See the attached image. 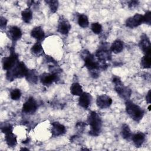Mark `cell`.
<instances>
[{
	"label": "cell",
	"mask_w": 151,
	"mask_h": 151,
	"mask_svg": "<svg viewBox=\"0 0 151 151\" xmlns=\"http://www.w3.org/2000/svg\"><path fill=\"white\" fill-rule=\"evenodd\" d=\"M126 110L128 115L134 121L139 122L144 116V110L130 100H126Z\"/></svg>",
	"instance_id": "obj_4"
},
{
	"label": "cell",
	"mask_w": 151,
	"mask_h": 151,
	"mask_svg": "<svg viewBox=\"0 0 151 151\" xmlns=\"http://www.w3.org/2000/svg\"><path fill=\"white\" fill-rule=\"evenodd\" d=\"M1 129L2 133L6 134L9 132H12L13 127L9 123H4V124H1Z\"/></svg>",
	"instance_id": "obj_31"
},
{
	"label": "cell",
	"mask_w": 151,
	"mask_h": 151,
	"mask_svg": "<svg viewBox=\"0 0 151 151\" xmlns=\"http://www.w3.org/2000/svg\"><path fill=\"white\" fill-rule=\"evenodd\" d=\"M21 150H28V149H26V148H23V149H21Z\"/></svg>",
	"instance_id": "obj_37"
},
{
	"label": "cell",
	"mask_w": 151,
	"mask_h": 151,
	"mask_svg": "<svg viewBox=\"0 0 151 151\" xmlns=\"http://www.w3.org/2000/svg\"><path fill=\"white\" fill-rule=\"evenodd\" d=\"M37 103L35 99L30 97L24 103L22 106V111L26 114H33L37 109Z\"/></svg>",
	"instance_id": "obj_8"
},
{
	"label": "cell",
	"mask_w": 151,
	"mask_h": 151,
	"mask_svg": "<svg viewBox=\"0 0 151 151\" xmlns=\"http://www.w3.org/2000/svg\"><path fill=\"white\" fill-rule=\"evenodd\" d=\"M21 17L23 21L25 23H29L32 18V13L29 8L23 10L21 12Z\"/></svg>",
	"instance_id": "obj_25"
},
{
	"label": "cell",
	"mask_w": 151,
	"mask_h": 151,
	"mask_svg": "<svg viewBox=\"0 0 151 151\" xmlns=\"http://www.w3.org/2000/svg\"><path fill=\"white\" fill-rule=\"evenodd\" d=\"M7 35L12 41H17L21 38L22 31L17 26H11L7 31Z\"/></svg>",
	"instance_id": "obj_14"
},
{
	"label": "cell",
	"mask_w": 151,
	"mask_h": 151,
	"mask_svg": "<svg viewBox=\"0 0 151 151\" xmlns=\"http://www.w3.org/2000/svg\"><path fill=\"white\" fill-rule=\"evenodd\" d=\"M78 24L82 28H87L89 25L88 17L84 14H80L78 17Z\"/></svg>",
	"instance_id": "obj_27"
},
{
	"label": "cell",
	"mask_w": 151,
	"mask_h": 151,
	"mask_svg": "<svg viewBox=\"0 0 151 151\" xmlns=\"http://www.w3.org/2000/svg\"><path fill=\"white\" fill-rule=\"evenodd\" d=\"M45 2L48 5L50 9L52 12L54 13L57 11L58 6V2L57 1H46Z\"/></svg>",
	"instance_id": "obj_29"
},
{
	"label": "cell",
	"mask_w": 151,
	"mask_h": 151,
	"mask_svg": "<svg viewBox=\"0 0 151 151\" xmlns=\"http://www.w3.org/2000/svg\"><path fill=\"white\" fill-rule=\"evenodd\" d=\"M136 5H137V1H130L129 2V4L128 5L129 7V8H133V7H135L136 6Z\"/></svg>",
	"instance_id": "obj_35"
},
{
	"label": "cell",
	"mask_w": 151,
	"mask_h": 151,
	"mask_svg": "<svg viewBox=\"0 0 151 151\" xmlns=\"http://www.w3.org/2000/svg\"><path fill=\"white\" fill-rule=\"evenodd\" d=\"M140 65L142 68H149L151 66V55H145L141 59Z\"/></svg>",
	"instance_id": "obj_26"
},
{
	"label": "cell",
	"mask_w": 151,
	"mask_h": 151,
	"mask_svg": "<svg viewBox=\"0 0 151 151\" xmlns=\"http://www.w3.org/2000/svg\"><path fill=\"white\" fill-rule=\"evenodd\" d=\"M87 122L90 126L89 134L93 136H99L102 127V121L99 114L94 111H90L87 118Z\"/></svg>",
	"instance_id": "obj_2"
},
{
	"label": "cell",
	"mask_w": 151,
	"mask_h": 151,
	"mask_svg": "<svg viewBox=\"0 0 151 151\" xmlns=\"http://www.w3.org/2000/svg\"><path fill=\"white\" fill-rule=\"evenodd\" d=\"M131 139L132 140L136 147H139L143 145L145 140V135L142 132H136L133 134H132Z\"/></svg>",
	"instance_id": "obj_18"
},
{
	"label": "cell",
	"mask_w": 151,
	"mask_h": 151,
	"mask_svg": "<svg viewBox=\"0 0 151 151\" xmlns=\"http://www.w3.org/2000/svg\"><path fill=\"white\" fill-rule=\"evenodd\" d=\"M142 23H144L143 16L140 14H136L134 16L129 17L126 21V27L130 28H136Z\"/></svg>",
	"instance_id": "obj_9"
},
{
	"label": "cell",
	"mask_w": 151,
	"mask_h": 151,
	"mask_svg": "<svg viewBox=\"0 0 151 151\" xmlns=\"http://www.w3.org/2000/svg\"><path fill=\"white\" fill-rule=\"evenodd\" d=\"M85 126H86V123H84V122H78L76 124V128L77 129V130H78L80 132L83 131L84 129Z\"/></svg>",
	"instance_id": "obj_34"
},
{
	"label": "cell",
	"mask_w": 151,
	"mask_h": 151,
	"mask_svg": "<svg viewBox=\"0 0 151 151\" xmlns=\"http://www.w3.org/2000/svg\"><path fill=\"white\" fill-rule=\"evenodd\" d=\"M40 81L45 86H50L58 80L57 74L44 73L40 76Z\"/></svg>",
	"instance_id": "obj_12"
},
{
	"label": "cell",
	"mask_w": 151,
	"mask_h": 151,
	"mask_svg": "<svg viewBox=\"0 0 151 151\" xmlns=\"http://www.w3.org/2000/svg\"><path fill=\"white\" fill-rule=\"evenodd\" d=\"M51 132L52 136L57 137L64 134L66 132L65 127L64 125L60 124L59 122H53L51 123Z\"/></svg>",
	"instance_id": "obj_15"
},
{
	"label": "cell",
	"mask_w": 151,
	"mask_h": 151,
	"mask_svg": "<svg viewBox=\"0 0 151 151\" xmlns=\"http://www.w3.org/2000/svg\"><path fill=\"white\" fill-rule=\"evenodd\" d=\"M146 101L147 103L150 104V102H151V99H150V90H149L147 93V94H146Z\"/></svg>",
	"instance_id": "obj_36"
},
{
	"label": "cell",
	"mask_w": 151,
	"mask_h": 151,
	"mask_svg": "<svg viewBox=\"0 0 151 151\" xmlns=\"http://www.w3.org/2000/svg\"><path fill=\"white\" fill-rule=\"evenodd\" d=\"M70 92L74 96H80L83 93L81 85L78 83H74L70 87Z\"/></svg>",
	"instance_id": "obj_24"
},
{
	"label": "cell",
	"mask_w": 151,
	"mask_h": 151,
	"mask_svg": "<svg viewBox=\"0 0 151 151\" xmlns=\"http://www.w3.org/2000/svg\"><path fill=\"white\" fill-rule=\"evenodd\" d=\"M81 56L84 61L85 67L90 71V74L93 78H97L99 76V65L94 56L88 50H84L82 51Z\"/></svg>",
	"instance_id": "obj_1"
},
{
	"label": "cell",
	"mask_w": 151,
	"mask_h": 151,
	"mask_svg": "<svg viewBox=\"0 0 151 151\" xmlns=\"http://www.w3.org/2000/svg\"><path fill=\"white\" fill-rule=\"evenodd\" d=\"M124 48L123 42L120 40H115L110 47V51L114 54H118Z\"/></svg>",
	"instance_id": "obj_21"
},
{
	"label": "cell",
	"mask_w": 151,
	"mask_h": 151,
	"mask_svg": "<svg viewBox=\"0 0 151 151\" xmlns=\"http://www.w3.org/2000/svg\"><path fill=\"white\" fill-rule=\"evenodd\" d=\"M5 134V140L7 145L11 147H15L17 143L16 135L12 132H9Z\"/></svg>",
	"instance_id": "obj_20"
},
{
	"label": "cell",
	"mask_w": 151,
	"mask_h": 151,
	"mask_svg": "<svg viewBox=\"0 0 151 151\" xmlns=\"http://www.w3.org/2000/svg\"><path fill=\"white\" fill-rule=\"evenodd\" d=\"M91 29L94 34H99L102 31V26L99 22H94L91 25Z\"/></svg>",
	"instance_id": "obj_30"
},
{
	"label": "cell",
	"mask_w": 151,
	"mask_h": 151,
	"mask_svg": "<svg viewBox=\"0 0 151 151\" xmlns=\"http://www.w3.org/2000/svg\"><path fill=\"white\" fill-rule=\"evenodd\" d=\"M91 101H92V97L91 94L87 92H84V93H83L80 96V98L78 100V104L81 107L84 109H88L91 105Z\"/></svg>",
	"instance_id": "obj_16"
},
{
	"label": "cell",
	"mask_w": 151,
	"mask_h": 151,
	"mask_svg": "<svg viewBox=\"0 0 151 151\" xmlns=\"http://www.w3.org/2000/svg\"><path fill=\"white\" fill-rule=\"evenodd\" d=\"M19 62L18 56L14 50H11L10 55L6 57H4L2 60V67L4 70L8 71L16 65Z\"/></svg>",
	"instance_id": "obj_7"
},
{
	"label": "cell",
	"mask_w": 151,
	"mask_h": 151,
	"mask_svg": "<svg viewBox=\"0 0 151 151\" xmlns=\"http://www.w3.org/2000/svg\"><path fill=\"white\" fill-rule=\"evenodd\" d=\"M109 45L107 43L102 44L96 51L95 56L98 58L99 61L106 62L107 60H110L111 58L110 48H109Z\"/></svg>",
	"instance_id": "obj_6"
},
{
	"label": "cell",
	"mask_w": 151,
	"mask_h": 151,
	"mask_svg": "<svg viewBox=\"0 0 151 151\" xmlns=\"http://www.w3.org/2000/svg\"><path fill=\"white\" fill-rule=\"evenodd\" d=\"M31 35L34 38L36 39L38 41L40 42L44 40L45 37V33L43 29L38 26L34 27L31 31Z\"/></svg>",
	"instance_id": "obj_17"
},
{
	"label": "cell",
	"mask_w": 151,
	"mask_h": 151,
	"mask_svg": "<svg viewBox=\"0 0 151 151\" xmlns=\"http://www.w3.org/2000/svg\"><path fill=\"white\" fill-rule=\"evenodd\" d=\"M139 47L145 55H150L151 54V45L149 38L146 34H143L141 36V39L139 42Z\"/></svg>",
	"instance_id": "obj_10"
},
{
	"label": "cell",
	"mask_w": 151,
	"mask_h": 151,
	"mask_svg": "<svg viewBox=\"0 0 151 151\" xmlns=\"http://www.w3.org/2000/svg\"><path fill=\"white\" fill-rule=\"evenodd\" d=\"M112 103V99L106 94L99 96L96 100V104L99 108L101 109H107L110 106Z\"/></svg>",
	"instance_id": "obj_11"
},
{
	"label": "cell",
	"mask_w": 151,
	"mask_h": 151,
	"mask_svg": "<svg viewBox=\"0 0 151 151\" xmlns=\"http://www.w3.org/2000/svg\"><path fill=\"white\" fill-rule=\"evenodd\" d=\"M143 16V21L144 23H146L148 25H150L151 24V12L150 11H147Z\"/></svg>",
	"instance_id": "obj_32"
},
{
	"label": "cell",
	"mask_w": 151,
	"mask_h": 151,
	"mask_svg": "<svg viewBox=\"0 0 151 151\" xmlns=\"http://www.w3.org/2000/svg\"><path fill=\"white\" fill-rule=\"evenodd\" d=\"M112 81L114 84V90L118 95L122 99L128 100L132 94L131 90L127 87L124 86L119 77L114 76L113 77Z\"/></svg>",
	"instance_id": "obj_5"
},
{
	"label": "cell",
	"mask_w": 151,
	"mask_h": 151,
	"mask_svg": "<svg viewBox=\"0 0 151 151\" xmlns=\"http://www.w3.org/2000/svg\"><path fill=\"white\" fill-rule=\"evenodd\" d=\"M7 24V20L3 17H1V23H0V27L2 29H5L6 28Z\"/></svg>",
	"instance_id": "obj_33"
},
{
	"label": "cell",
	"mask_w": 151,
	"mask_h": 151,
	"mask_svg": "<svg viewBox=\"0 0 151 151\" xmlns=\"http://www.w3.org/2000/svg\"><path fill=\"white\" fill-rule=\"evenodd\" d=\"M31 52L36 56H40L42 55L44 53V50L41 45V43L39 41L36 42L31 48Z\"/></svg>",
	"instance_id": "obj_23"
},
{
	"label": "cell",
	"mask_w": 151,
	"mask_h": 151,
	"mask_svg": "<svg viewBox=\"0 0 151 151\" xmlns=\"http://www.w3.org/2000/svg\"><path fill=\"white\" fill-rule=\"evenodd\" d=\"M28 69L23 62H18L12 68L7 71L6 74V79L9 81H14L16 78L25 77Z\"/></svg>",
	"instance_id": "obj_3"
},
{
	"label": "cell",
	"mask_w": 151,
	"mask_h": 151,
	"mask_svg": "<svg viewBox=\"0 0 151 151\" xmlns=\"http://www.w3.org/2000/svg\"><path fill=\"white\" fill-rule=\"evenodd\" d=\"M21 96V92L19 89L15 88L11 91L10 97L13 100H18L20 99Z\"/></svg>",
	"instance_id": "obj_28"
},
{
	"label": "cell",
	"mask_w": 151,
	"mask_h": 151,
	"mask_svg": "<svg viewBox=\"0 0 151 151\" xmlns=\"http://www.w3.org/2000/svg\"><path fill=\"white\" fill-rule=\"evenodd\" d=\"M25 77L29 83L36 84L38 80V74L35 70H28Z\"/></svg>",
	"instance_id": "obj_19"
},
{
	"label": "cell",
	"mask_w": 151,
	"mask_h": 151,
	"mask_svg": "<svg viewBox=\"0 0 151 151\" xmlns=\"http://www.w3.org/2000/svg\"><path fill=\"white\" fill-rule=\"evenodd\" d=\"M121 134L123 138H124L126 140H130L131 139L132 134L131 132V130L129 127V126L126 124H123L122 126L121 129Z\"/></svg>",
	"instance_id": "obj_22"
},
{
	"label": "cell",
	"mask_w": 151,
	"mask_h": 151,
	"mask_svg": "<svg viewBox=\"0 0 151 151\" xmlns=\"http://www.w3.org/2000/svg\"><path fill=\"white\" fill-rule=\"evenodd\" d=\"M70 29L71 25L68 21L66 18L61 17L58 21L57 27L58 32H59L61 34L66 35L69 32Z\"/></svg>",
	"instance_id": "obj_13"
}]
</instances>
